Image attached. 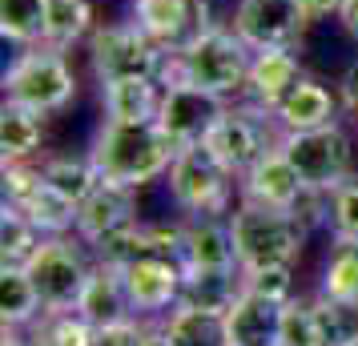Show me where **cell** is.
Returning <instances> with one entry per match:
<instances>
[{
    "mask_svg": "<svg viewBox=\"0 0 358 346\" xmlns=\"http://www.w3.org/2000/svg\"><path fill=\"white\" fill-rule=\"evenodd\" d=\"M93 338H97V326L81 310H61V314H41L33 346H93Z\"/></svg>",
    "mask_w": 358,
    "mask_h": 346,
    "instance_id": "obj_32",
    "label": "cell"
},
{
    "mask_svg": "<svg viewBox=\"0 0 358 346\" xmlns=\"http://www.w3.org/2000/svg\"><path fill=\"white\" fill-rule=\"evenodd\" d=\"M125 290H129L133 314H157V310H173L181 302V286H185V270L178 258L165 254H145L133 266L121 270Z\"/></svg>",
    "mask_w": 358,
    "mask_h": 346,
    "instance_id": "obj_13",
    "label": "cell"
},
{
    "mask_svg": "<svg viewBox=\"0 0 358 346\" xmlns=\"http://www.w3.org/2000/svg\"><path fill=\"white\" fill-rule=\"evenodd\" d=\"M242 290L274 302H290L294 298V270L290 266H250L242 270Z\"/></svg>",
    "mask_w": 358,
    "mask_h": 346,
    "instance_id": "obj_35",
    "label": "cell"
},
{
    "mask_svg": "<svg viewBox=\"0 0 358 346\" xmlns=\"http://www.w3.org/2000/svg\"><path fill=\"white\" fill-rule=\"evenodd\" d=\"M282 314L286 302L242 290L238 302L226 310L229 346H282Z\"/></svg>",
    "mask_w": 358,
    "mask_h": 346,
    "instance_id": "obj_15",
    "label": "cell"
},
{
    "mask_svg": "<svg viewBox=\"0 0 358 346\" xmlns=\"http://www.w3.org/2000/svg\"><path fill=\"white\" fill-rule=\"evenodd\" d=\"M338 20H342V29L358 41V0H342V8H338Z\"/></svg>",
    "mask_w": 358,
    "mask_h": 346,
    "instance_id": "obj_39",
    "label": "cell"
},
{
    "mask_svg": "<svg viewBox=\"0 0 358 346\" xmlns=\"http://www.w3.org/2000/svg\"><path fill=\"white\" fill-rule=\"evenodd\" d=\"M310 13L302 0H238L234 8V33L254 52L266 49H294L306 36Z\"/></svg>",
    "mask_w": 358,
    "mask_h": 346,
    "instance_id": "obj_10",
    "label": "cell"
},
{
    "mask_svg": "<svg viewBox=\"0 0 358 346\" xmlns=\"http://www.w3.org/2000/svg\"><path fill=\"white\" fill-rule=\"evenodd\" d=\"M322 298L358 314V242H334V254L322 270Z\"/></svg>",
    "mask_w": 358,
    "mask_h": 346,
    "instance_id": "obj_28",
    "label": "cell"
},
{
    "mask_svg": "<svg viewBox=\"0 0 358 346\" xmlns=\"http://www.w3.org/2000/svg\"><path fill=\"white\" fill-rule=\"evenodd\" d=\"M274 117L286 133L322 129V125H334V117H338V97H334L326 85L302 77V81L290 89V97L274 109Z\"/></svg>",
    "mask_w": 358,
    "mask_h": 346,
    "instance_id": "obj_20",
    "label": "cell"
},
{
    "mask_svg": "<svg viewBox=\"0 0 358 346\" xmlns=\"http://www.w3.org/2000/svg\"><path fill=\"white\" fill-rule=\"evenodd\" d=\"M17 210L29 217L45 238H65L69 230H77V201H69L65 194H57L45 178H41V185L29 194V201L17 206Z\"/></svg>",
    "mask_w": 358,
    "mask_h": 346,
    "instance_id": "obj_26",
    "label": "cell"
},
{
    "mask_svg": "<svg viewBox=\"0 0 358 346\" xmlns=\"http://www.w3.org/2000/svg\"><path fill=\"white\" fill-rule=\"evenodd\" d=\"M85 36H93V4L89 0H45V41L41 45L65 52Z\"/></svg>",
    "mask_w": 358,
    "mask_h": 346,
    "instance_id": "obj_25",
    "label": "cell"
},
{
    "mask_svg": "<svg viewBox=\"0 0 358 346\" xmlns=\"http://www.w3.org/2000/svg\"><path fill=\"white\" fill-rule=\"evenodd\" d=\"M242 294V266L238 270H185L181 302L201 306V310L226 314Z\"/></svg>",
    "mask_w": 358,
    "mask_h": 346,
    "instance_id": "obj_24",
    "label": "cell"
},
{
    "mask_svg": "<svg viewBox=\"0 0 358 346\" xmlns=\"http://www.w3.org/2000/svg\"><path fill=\"white\" fill-rule=\"evenodd\" d=\"M302 4H306V13H310L314 20H318V17H330V13L338 17V8H342V0H302Z\"/></svg>",
    "mask_w": 358,
    "mask_h": 346,
    "instance_id": "obj_40",
    "label": "cell"
},
{
    "mask_svg": "<svg viewBox=\"0 0 358 346\" xmlns=\"http://www.w3.org/2000/svg\"><path fill=\"white\" fill-rule=\"evenodd\" d=\"M141 338H145V330L137 326V318H125L117 326H101L93 346H141Z\"/></svg>",
    "mask_w": 358,
    "mask_h": 346,
    "instance_id": "obj_37",
    "label": "cell"
},
{
    "mask_svg": "<svg viewBox=\"0 0 358 346\" xmlns=\"http://www.w3.org/2000/svg\"><path fill=\"white\" fill-rule=\"evenodd\" d=\"M137 189L133 185H121V182H105L101 178L97 189L77 206V238L97 246L101 238H109L113 230L137 222Z\"/></svg>",
    "mask_w": 358,
    "mask_h": 346,
    "instance_id": "obj_14",
    "label": "cell"
},
{
    "mask_svg": "<svg viewBox=\"0 0 358 346\" xmlns=\"http://www.w3.org/2000/svg\"><path fill=\"white\" fill-rule=\"evenodd\" d=\"M45 141V113L24 109L17 101H4L0 109V153L4 161H29Z\"/></svg>",
    "mask_w": 358,
    "mask_h": 346,
    "instance_id": "obj_23",
    "label": "cell"
},
{
    "mask_svg": "<svg viewBox=\"0 0 358 346\" xmlns=\"http://www.w3.org/2000/svg\"><path fill=\"white\" fill-rule=\"evenodd\" d=\"M133 24L165 57L185 52L197 36H206L213 29L206 0H133Z\"/></svg>",
    "mask_w": 358,
    "mask_h": 346,
    "instance_id": "obj_11",
    "label": "cell"
},
{
    "mask_svg": "<svg viewBox=\"0 0 358 346\" xmlns=\"http://www.w3.org/2000/svg\"><path fill=\"white\" fill-rule=\"evenodd\" d=\"M342 346H358V330H355V334H350V338H346Z\"/></svg>",
    "mask_w": 358,
    "mask_h": 346,
    "instance_id": "obj_43",
    "label": "cell"
},
{
    "mask_svg": "<svg viewBox=\"0 0 358 346\" xmlns=\"http://www.w3.org/2000/svg\"><path fill=\"white\" fill-rule=\"evenodd\" d=\"M282 153L298 169V178L306 185H314V189L334 194L350 178V137H346V129L338 121L322 125V129L286 133L282 137Z\"/></svg>",
    "mask_w": 358,
    "mask_h": 346,
    "instance_id": "obj_8",
    "label": "cell"
},
{
    "mask_svg": "<svg viewBox=\"0 0 358 346\" xmlns=\"http://www.w3.org/2000/svg\"><path fill=\"white\" fill-rule=\"evenodd\" d=\"M41 246H45V233L20 210L4 206V214H0V270H29Z\"/></svg>",
    "mask_w": 358,
    "mask_h": 346,
    "instance_id": "obj_27",
    "label": "cell"
},
{
    "mask_svg": "<svg viewBox=\"0 0 358 346\" xmlns=\"http://www.w3.org/2000/svg\"><path fill=\"white\" fill-rule=\"evenodd\" d=\"M282 137H286V129L278 125V117L270 109L245 105V109H226L217 117V125L206 133L201 145L210 149L234 178H245L262 157L282 149Z\"/></svg>",
    "mask_w": 358,
    "mask_h": 346,
    "instance_id": "obj_4",
    "label": "cell"
},
{
    "mask_svg": "<svg viewBox=\"0 0 358 346\" xmlns=\"http://www.w3.org/2000/svg\"><path fill=\"white\" fill-rule=\"evenodd\" d=\"M77 97V77L69 69L65 52L49 45L17 52V61L4 69V101H17L36 113H57Z\"/></svg>",
    "mask_w": 358,
    "mask_h": 346,
    "instance_id": "obj_5",
    "label": "cell"
},
{
    "mask_svg": "<svg viewBox=\"0 0 358 346\" xmlns=\"http://www.w3.org/2000/svg\"><path fill=\"white\" fill-rule=\"evenodd\" d=\"M306 73L298 65L294 49H266L254 52V65H250V77H245V101L258 105V109H270L274 113L282 101L290 97V89L302 81Z\"/></svg>",
    "mask_w": 358,
    "mask_h": 346,
    "instance_id": "obj_16",
    "label": "cell"
},
{
    "mask_svg": "<svg viewBox=\"0 0 358 346\" xmlns=\"http://www.w3.org/2000/svg\"><path fill=\"white\" fill-rule=\"evenodd\" d=\"M162 330L169 334L173 346H229L226 314L201 310V306H189V302H178Z\"/></svg>",
    "mask_w": 358,
    "mask_h": 346,
    "instance_id": "obj_22",
    "label": "cell"
},
{
    "mask_svg": "<svg viewBox=\"0 0 358 346\" xmlns=\"http://www.w3.org/2000/svg\"><path fill=\"white\" fill-rule=\"evenodd\" d=\"M89 274H93V266L85 262V254L69 238H45L41 254L29 262V278L45 302V314L77 310Z\"/></svg>",
    "mask_w": 358,
    "mask_h": 346,
    "instance_id": "obj_9",
    "label": "cell"
},
{
    "mask_svg": "<svg viewBox=\"0 0 358 346\" xmlns=\"http://www.w3.org/2000/svg\"><path fill=\"white\" fill-rule=\"evenodd\" d=\"M338 97H342V109H346L350 121L358 125V61L346 69V77L338 81Z\"/></svg>",
    "mask_w": 358,
    "mask_h": 346,
    "instance_id": "obj_38",
    "label": "cell"
},
{
    "mask_svg": "<svg viewBox=\"0 0 358 346\" xmlns=\"http://www.w3.org/2000/svg\"><path fill=\"white\" fill-rule=\"evenodd\" d=\"M0 346H33V338H20L17 326H4V338H0Z\"/></svg>",
    "mask_w": 358,
    "mask_h": 346,
    "instance_id": "obj_41",
    "label": "cell"
},
{
    "mask_svg": "<svg viewBox=\"0 0 358 346\" xmlns=\"http://www.w3.org/2000/svg\"><path fill=\"white\" fill-rule=\"evenodd\" d=\"M41 178H45L57 194H65L69 201H77V206H81L101 182L93 157H49V161L41 165Z\"/></svg>",
    "mask_w": 358,
    "mask_h": 346,
    "instance_id": "obj_30",
    "label": "cell"
},
{
    "mask_svg": "<svg viewBox=\"0 0 358 346\" xmlns=\"http://www.w3.org/2000/svg\"><path fill=\"white\" fill-rule=\"evenodd\" d=\"M89 61L101 85L125 77H157L165 69V52L149 41L137 24H105L89 36Z\"/></svg>",
    "mask_w": 358,
    "mask_h": 346,
    "instance_id": "obj_7",
    "label": "cell"
},
{
    "mask_svg": "<svg viewBox=\"0 0 358 346\" xmlns=\"http://www.w3.org/2000/svg\"><path fill=\"white\" fill-rule=\"evenodd\" d=\"M165 178H169V198L178 201V210H185L189 217L226 214L234 173L201 141L197 145H181Z\"/></svg>",
    "mask_w": 358,
    "mask_h": 346,
    "instance_id": "obj_6",
    "label": "cell"
},
{
    "mask_svg": "<svg viewBox=\"0 0 358 346\" xmlns=\"http://www.w3.org/2000/svg\"><path fill=\"white\" fill-rule=\"evenodd\" d=\"M93 250H97V262L125 270V266H133L137 258L153 254V246H149V226H141V222H129V226L113 230L109 238H101Z\"/></svg>",
    "mask_w": 358,
    "mask_h": 346,
    "instance_id": "obj_33",
    "label": "cell"
},
{
    "mask_svg": "<svg viewBox=\"0 0 358 346\" xmlns=\"http://www.w3.org/2000/svg\"><path fill=\"white\" fill-rule=\"evenodd\" d=\"M229 230H234L242 270H250V266H294L310 233L290 210H270L258 201H242V210L229 217Z\"/></svg>",
    "mask_w": 358,
    "mask_h": 346,
    "instance_id": "obj_3",
    "label": "cell"
},
{
    "mask_svg": "<svg viewBox=\"0 0 358 346\" xmlns=\"http://www.w3.org/2000/svg\"><path fill=\"white\" fill-rule=\"evenodd\" d=\"M141 346H173V343H169V334H165V330H145Z\"/></svg>",
    "mask_w": 358,
    "mask_h": 346,
    "instance_id": "obj_42",
    "label": "cell"
},
{
    "mask_svg": "<svg viewBox=\"0 0 358 346\" xmlns=\"http://www.w3.org/2000/svg\"><path fill=\"white\" fill-rule=\"evenodd\" d=\"M330 233L334 242H358V182H346L330 194Z\"/></svg>",
    "mask_w": 358,
    "mask_h": 346,
    "instance_id": "obj_36",
    "label": "cell"
},
{
    "mask_svg": "<svg viewBox=\"0 0 358 346\" xmlns=\"http://www.w3.org/2000/svg\"><path fill=\"white\" fill-rule=\"evenodd\" d=\"M0 36L33 49L45 41V0H0Z\"/></svg>",
    "mask_w": 358,
    "mask_h": 346,
    "instance_id": "obj_31",
    "label": "cell"
},
{
    "mask_svg": "<svg viewBox=\"0 0 358 346\" xmlns=\"http://www.w3.org/2000/svg\"><path fill=\"white\" fill-rule=\"evenodd\" d=\"M77 310H81L97 330L101 326H117V322L133 318L129 290H125V278H121L117 266H105V262L93 266V274H89V282H85V294H81V302H77Z\"/></svg>",
    "mask_w": 358,
    "mask_h": 346,
    "instance_id": "obj_19",
    "label": "cell"
},
{
    "mask_svg": "<svg viewBox=\"0 0 358 346\" xmlns=\"http://www.w3.org/2000/svg\"><path fill=\"white\" fill-rule=\"evenodd\" d=\"M222 113H226V97H213V93L197 89V85L173 81L165 85L157 121L178 145H197V141H206V133L217 125Z\"/></svg>",
    "mask_w": 358,
    "mask_h": 346,
    "instance_id": "obj_12",
    "label": "cell"
},
{
    "mask_svg": "<svg viewBox=\"0 0 358 346\" xmlns=\"http://www.w3.org/2000/svg\"><path fill=\"white\" fill-rule=\"evenodd\" d=\"M36 314H45V302L36 294L29 270H0V322L4 326H29Z\"/></svg>",
    "mask_w": 358,
    "mask_h": 346,
    "instance_id": "obj_29",
    "label": "cell"
},
{
    "mask_svg": "<svg viewBox=\"0 0 358 346\" xmlns=\"http://www.w3.org/2000/svg\"><path fill=\"white\" fill-rule=\"evenodd\" d=\"M181 270H238V246H234V230L229 222L217 217H194L185 226V242H181Z\"/></svg>",
    "mask_w": 358,
    "mask_h": 346,
    "instance_id": "obj_17",
    "label": "cell"
},
{
    "mask_svg": "<svg viewBox=\"0 0 358 346\" xmlns=\"http://www.w3.org/2000/svg\"><path fill=\"white\" fill-rule=\"evenodd\" d=\"M250 65H254V49L234 29H210L206 36H197L185 52L165 57L162 73H165V85L185 81L213 93V97H234V93L245 89Z\"/></svg>",
    "mask_w": 358,
    "mask_h": 346,
    "instance_id": "obj_2",
    "label": "cell"
},
{
    "mask_svg": "<svg viewBox=\"0 0 358 346\" xmlns=\"http://www.w3.org/2000/svg\"><path fill=\"white\" fill-rule=\"evenodd\" d=\"M302 189H306V182L298 178V169L286 161L282 149H274L270 157H262L242 178V198L258 201V206H270V210H294V201H298Z\"/></svg>",
    "mask_w": 358,
    "mask_h": 346,
    "instance_id": "obj_18",
    "label": "cell"
},
{
    "mask_svg": "<svg viewBox=\"0 0 358 346\" xmlns=\"http://www.w3.org/2000/svg\"><path fill=\"white\" fill-rule=\"evenodd\" d=\"M178 149L181 145L162 129V121H105L101 133L93 137L89 157L105 182H121L137 189V185H149L162 173H169Z\"/></svg>",
    "mask_w": 358,
    "mask_h": 346,
    "instance_id": "obj_1",
    "label": "cell"
},
{
    "mask_svg": "<svg viewBox=\"0 0 358 346\" xmlns=\"http://www.w3.org/2000/svg\"><path fill=\"white\" fill-rule=\"evenodd\" d=\"M165 89L157 77H125V81L101 85V109L105 121H157Z\"/></svg>",
    "mask_w": 358,
    "mask_h": 346,
    "instance_id": "obj_21",
    "label": "cell"
},
{
    "mask_svg": "<svg viewBox=\"0 0 358 346\" xmlns=\"http://www.w3.org/2000/svg\"><path fill=\"white\" fill-rule=\"evenodd\" d=\"M282 346H330L314 302H294V298L286 302V314H282Z\"/></svg>",
    "mask_w": 358,
    "mask_h": 346,
    "instance_id": "obj_34",
    "label": "cell"
}]
</instances>
